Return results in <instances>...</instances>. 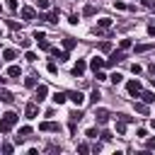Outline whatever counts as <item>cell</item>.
Segmentation results:
<instances>
[{"label":"cell","instance_id":"cell-1","mask_svg":"<svg viewBox=\"0 0 155 155\" xmlns=\"http://www.w3.org/2000/svg\"><path fill=\"white\" fill-rule=\"evenodd\" d=\"M19 121V116L15 114V111H7V114H2L0 116V133H10L12 131V126Z\"/></svg>","mask_w":155,"mask_h":155},{"label":"cell","instance_id":"cell-2","mask_svg":"<svg viewBox=\"0 0 155 155\" xmlns=\"http://www.w3.org/2000/svg\"><path fill=\"white\" fill-rule=\"evenodd\" d=\"M65 94H68V99H70L75 107H82V104H85V94H82L80 90H73V92H65Z\"/></svg>","mask_w":155,"mask_h":155},{"label":"cell","instance_id":"cell-3","mask_svg":"<svg viewBox=\"0 0 155 155\" xmlns=\"http://www.w3.org/2000/svg\"><path fill=\"white\" fill-rule=\"evenodd\" d=\"M24 114H27V119H36L39 116V102H29L24 107Z\"/></svg>","mask_w":155,"mask_h":155},{"label":"cell","instance_id":"cell-4","mask_svg":"<svg viewBox=\"0 0 155 155\" xmlns=\"http://www.w3.org/2000/svg\"><path fill=\"white\" fill-rule=\"evenodd\" d=\"M94 121H97L99 126H104V124L109 121V111H107V109H102V107H99V109H94Z\"/></svg>","mask_w":155,"mask_h":155},{"label":"cell","instance_id":"cell-5","mask_svg":"<svg viewBox=\"0 0 155 155\" xmlns=\"http://www.w3.org/2000/svg\"><path fill=\"white\" fill-rule=\"evenodd\" d=\"M124 58H126V56H124V51H121V48H119V51H114V53H111V56H109V61H107V65H109V68H111V65H116V63H121V61H124Z\"/></svg>","mask_w":155,"mask_h":155},{"label":"cell","instance_id":"cell-6","mask_svg":"<svg viewBox=\"0 0 155 155\" xmlns=\"http://www.w3.org/2000/svg\"><path fill=\"white\" fill-rule=\"evenodd\" d=\"M48 94V87L46 85H36V92H34V102H44Z\"/></svg>","mask_w":155,"mask_h":155},{"label":"cell","instance_id":"cell-7","mask_svg":"<svg viewBox=\"0 0 155 155\" xmlns=\"http://www.w3.org/2000/svg\"><path fill=\"white\" fill-rule=\"evenodd\" d=\"M85 70H87V63H85L82 58H78V63L73 65V75H75V78H80V75H82Z\"/></svg>","mask_w":155,"mask_h":155},{"label":"cell","instance_id":"cell-8","mask_svg":"<svg viewBox=\"0 0 155 155\" xmlns=\"http://www.w3.org/2000/svg\"><path fill=\"white\" fill-rule=\"evenodd\" d=\"M126 90H128V94H140L143 87H140L138 80H128V82H126Z\"/></svg>","mask_w":155,"mask_h":155},{"label":"cell","instance_id":"cell-9","mask_svg":"<svg viewBox=\"0 0 155 155\" xmlns=\"http://www.w3.org/2000/svg\"><path fill=\"white\" fill-rule=\"evenodd\" d=\"M39 19H46V22L56 24V22H58V10H51V12H46V15H39Z\"/></svg>","mask_w":155,"mask_h":155},{"label":"cell","instance_id":"cell-10","mask_svg":"<svg viewBox=\"0 0 155 155\" xmlns=\"http://www.w3.org/2000/svg\"><path fill=\"white\" fill-rule=\"evenodd\" d=\"M104 65H107V61H104V58H97V56H94V58L90 61V68H92L94 73H97V70H102Z\"/></svg>","mask_w":155,"mask_h":155},{"label":"cell","instance_id":"cell-11","mask_svg":"<svg viewBox=\"0 0 155 155\" xmlns=\"http://www.w3.org/2000/svg\"><path fill=\"white\" fill-rule=\"evenodd\" d=\"M39 128L41 131H61V126L56 121H44V124H39Z\"/></svg>","mask_w":155,"mask_h":155},{"label":"cell","instance_id":"cell-12","mask_svg":"<svg viewBox=\"0 0 155 155\" xmlns=\"http://www.w3.org/2000/svg\"><path fill=\"white\" fill-rule=\"evenodd\" d=\"M22 17H24L27 22H31V19H36V12H34V7H22Z\"/></svg>","mask_w":155,"mask_h":155},{"label":"cell","instance_id":"cell-13","mask_svg":"<svg viewBox=\"0 0 155 155\" xmlns=\"http://www.w3.org/2000/svg\"><path fill=\"white\" fill-rule=\"evenodd\" d=\"M7 75H10V78H15V80H19L22 68H19V65H10V68H7Z\"/></svg>","mask_w":155,"mask_h":155},{"label":"cell","instance_id":"cell-14","mask_svg":"<svg viewBox=\"0 0 155 155\" xmlns=\"http://www.w3.org/2000/svg\"><path fill=\"white\" fill-rule=\"evenodd\" d=\"M0 102H5V104H12V102H15L12 92H7V90H0Z\"/></svg>","mask_w":155,"mask_h":155},{"label":"cell","instance_id":"cell-15","mask_svg":"<svg viewBox=\"0 0 155 155\" xmlns=\"http://www.w3.org/2000/svg\"><path fill=\"white\" fill-rule=\"evenodd\" d=\"M51 53H53V58H56V61H68V51H58V48H51Z\"/></svg>","mask_w":155,"mask_h":155},{"label":"cell","instance_id":"cell-16","mask_svg":"<svg viewBox=\"0 0 155 155\" xmlns=\"http://www.w3.org/2000/svg\"><path fill=\"white\" fill-rule=\"evenodd\" d=\"M138 97H140V99H143L145 104H150V102H155V92H143V90H140V94H138Z\"/></svg>","mask_w":155,"mask_h":155},{"label":"cell","instance_id":"cell-17","mask_svg":"<svg viewBox=\"0 0 155 155\" xmlns=\"http://www.w3.org/2000/svg\"><path fill=\"white\" fill-rule=\"evenodd\" d=\"M29 133H31V128H29V126H22V128H19V136H15V140L22 143V138H27Z\"/></svg>","mask_w":155,"mask_h":155},{"label":"cell","instance_id":"cell-18","mask_svg":"<svg viewBox=\"0 0 155 155\" xmlns=\"http://www.w3.org/2000/svg\"><path fill=\"white\" fill-rule=\"evenodd\" d=\"M51 99H53L56 104H63V102L68 99V94H65V92H53V97H51Z\"/></svg>","mask_w":155,"mask_h":155},{"label":"cell","instance_id":"cell-19","mask_svg":"<svg viewBox=\"0 0 155 155\" xmlns=\"http://www.w3.org/2000/svg\"><path fill=\"white\" fill-rule=\"evenodd\" d=\"M2 56H5V61H15V58H17V51H15V48H5Z\"/></svg>","mask_w":155,"mask_h":155},{"label":"cell","instance_id":"cell-20","mask_svg":"<svg viewBox=\"0 0 155 155\" xmlns=\"http://www.w3.org/2000/svg\"><path fill=\"white\" fill-rule=\"evenodd\" d=\"M109 27H111V19H107V17L97 19V29H109Z\"/></svg>","mask_w":155,"mask_h":155},{"label":"cell","instance_id":"cell-21","mask_svg":"<svg viewBox=\"0 0 155 155\" xmlns=\"http://www.w3.org/2000/svg\"><path fill=\"white\" fill-rule=\"evenodd\" d=\"M75 44H78V41H75V39H70V36H68V39H63V48H65V51L75 48Z\"/></svg>","mask_w":155,"mask_h":155},{"label":"cell","instance_id":"cell-22","mask_svg":"<svg viewBox=\"0 0 155 155\" xmlns=\"http://www.w3.org/2000/svg\"><path fill=\"white\" fill-rule=\"evenodd\" d=\"M153 48V44H138L136 46V53H145V51H150Z\"/></svg>","mask_w":155,"mask_h":155},{"label":"cell","instance_id":"cell-23","mask_svg":"<svg viewBox=\"0 0 155 155\" xmlns=\"http://www.w3.org/2000/svg\"><path fill=\"white\" fill-rule=\"evenodd\" d=\"M24 85L27 87H36V75H27L24 78Z\"/></svg>","mask_w":155,"mask_h":155},{"label":"cell","instance_id":"cell-24","mask_svg":"<svg viewBox=\"0 0 155 155\" xmlns=\"http://www.w3.org/2000/svg\"><path fill=\"white\" fill-rule=\"evenodd\" d=\"M136 111L138 114H148V104L145 102H136Z\"/></svg>","mask_w":155,"mask_h":155},{"label":"cell","instance_id":"cell-25","mask_svg":"<svg viewBox=\"0 0 155 155\" xmlns=\"http://www.w3.org/2000/svg\"><path fill=\"white\" fill-rule=\"evenodd\" d=\"M116 133H119V136H124V133H126V121H121V119L116 121Z\"/></svg>","mask_w":155,"mask_h":155},{"label":"cell","instance_id":"cell-26","mask_svg":"<svg viewBox=\"0 0 155 155\" xmlns=\"http://www.w3.org/2000/svg\"><path fill=\"white\" fill-rule=\"evenodd\" d=\"M94 12H97V10H94V5H85V10H82V15H85V17H92Z\"/></svg>","mask_w":155,"mask_h":155},{"label":"cell","instance_id":"cell-27","mask_svg":"<svg viewBox=\"0 0 155 155\" xmlns=\"http://www.w3.org/2000/svg\"><path fill=\"white\" fill-rule=\"evenodd\" d=\"M36 44H39L41 48H46V51L51 48V44H48V39H46V36H41V39H36Z\"/></svg>","mask_w":155,"mask_h":155},{"label":"cell","instance_id":"cell-28","mask_svg":"<svg viewBox=\"0 0 155 155\" xmlns=\"http://www.w3.org/2000/svg\"><path fill=\"white\" fill-rule=\"evenodd\" d=\"M119 48H121V51H128V48H131V39H121V41H119Z\"/></svg>","mask_w":155,"mask_h":155},{"label":"cell","instance_id":"cell-29","mask_svg":"<svg viewBox=\"0 0 155 155\" xmlns=\"http://www.w3.org/2000/svg\"><path fill=\"white\" fill-rule=\"evenodd\" d=\"M109 80H111L114 85H119V82L124 80V75H121V73H111V75H109Z\"/></svg>","mask_w":155,"mask_h":155},{"label":"cell","instance_id":"cell-30","mask_svg":"<svg viewBox=\"0 0 155 155\" xmlns=\"http://www.w3.org/2000/svg\"><path fill=\"white\" fill-rule=\"evenodd\" d=\"M99 51H102V53H109V51H111V44H109V41H102V44H99Z\"/></svg>","mask_w":155,"mask_h":155},{"label":"cell","instance_id":"cell-31","mask_svg":"<svg viewBox=\"0 0 155 155\" xmlns=\"http://www.w3.org/2000/svg\"><path fill=\"white\" fill-rule=\"evenodd\" d=\"M99 97H102V92L94 87V90H92V94H90V102H94V104H97V99H99Z\"/></svg>","mask_w":155,"mask_h":155},{"label":"cell","instance_id":"cell-32","mask_svg":"<svg viewBox=\"0 0 155 155\" xmlns=\"http://www.w3.org/2000/svg\"><path fill=\"white\" fill-rule=\"evenodd\" d=\"M24 58H27L29 63H34V61H36V53H34V51H27V53H24Z\"/></svg>","mask_w":155,"mask_h":155},{"label":"cell","instance_id":"cell-33","mask_svg":"<svg viewBox=\"0 0 155 155\" xmlns=\"http://www.w3.org/2000/svg\"><path fill=\"white\" fill-rule=\"evenodd\" d=\"M7 10L10 12H17V0H7Z\"/></svg>","mask_w":155,"mask_h":155},{"label":"cell","instance_id":"cell-34","mask_svg":"<svg viewBox=\"0 0 155 155\" xmlns=\"http://www.w3.org/2000/svg\"><path fill=\"white\" fill-rule=\"evenodd\" d=\"M145 150H155V138H148L145 140Z\"/></svg>","mask_w":155,"mask_h":155},{"label":"cell","instance_id":"cell-35","mask_svg":"<svg viewBox=\"0 0 155 155\" xmlns=\"http://www.w3.org/2000/svg\"><path fill=\"white\" fill-rule=\"evenodd\" d=\"M19 46H22V48H29V46H31V39H19Z\"/></svg>","mask_w":155,"mask_h":155},{"label":"cell","instance_id":"cell-36","mask_svg":"<svg viewBox=\"0 0 155 155\" xmlns=\"http://www.w3.org/2000/svg\"><path fill=\"white\" fill-rule=\"evenodd\" d=\"M80 119H82V114H80V111H73V114H70V121H73V124H75V121H80Z\"/></svg>","mask_w":155,"mask_h":155},{"label":"cell","instance_id":"cell-37","mask_svg":"<svg viewBox=\"0 0 155 155\" xmlns=\"http://www.w3.org/2000/svg\"><path fill=\"white\" fill-rule=\"evenodd\" d=\"M116 119H121V121H126V124L133 121V116H126V114H116Z\"/></svg>","mask_w":155,"mask_h":155},{"label":"cell","instance_id":"cell-38","mask_svg":"<svg viewBox=\"0 0 155 155\" xmlns=\"http://www.w3.org/2000/svg\"><path fill=\"white\" fill-rule=\"evenodd\" d=\"M0 150H2V153H12L15 148H12V143H2V148H0Z\"/></svg>","mask_w":155,"mask_h":155},{"label":"cell","instance_id":"cell-39","mask_svg":"<svg viewBox=\"0 0 155 155\" xmlns=\"http://www.w3.org/2000/svg\"><path fill=\"white\" fill-rule=\"evenodd\" d=\"M36 5H39V10H46L48 7V0H36Z\"/></svg>","mask_w":155,"mask_h":155},{"label":"cell","instance_id":"cell-40","mask_svg":"<svg viewBox=\"0 0 155 155\" xmlns=\"http://www.w3.org/2000/svg\"><path fill=\"white\" fill-rule=\"evenodd\" d=\"M114 7H116V10H126V5H124L121 0H114Z\"/></svg>","mask_w":155,"mask_h":155},{"label":"cell","instance_id":"cell-41","mask_svg":"<svg viewBox=\"0 0 155 155\" xmlns=\"http://www.w3.org/2000/svg\"><path fill=\"white\" fill-rule=\"evenodd\" d=\"M68 22H70V24H78V22H80V17H78V15H70V17H68Z\"/></svg>","mask_w":155,"mask_h":155},{"label":"cell","instance_id":"cell-42","mask_svg":"<svg viewBox=\"0 0 155 155\" xmlns=\"http://www.w3.org/2000/svg\"><path fill=\"white\" fill-rule=\"evenodd\" d=\"M97 136H99L97 128H90V131H87V138H97Z\"/></svg>","mask_w":155,"mask_h":155},{"label":"cell","instance_id":"cell-43","mask_svg":"<svg viewBox=\"0 0 155 155\" xmlns=\"http://www.w3.org/2000/svg\"><path fill=\"white\" fill-rule=\"evenodd\" d=\"M99 136H102V140H111V133H109V131H102Z\"/></svg>","mask_w":155,"mask_h":155},{"label":"cell","instance_id":"cell-44","mask_svg":"<svg viewBox=\"0 0 155 155\" xmlns=\"http://www.w3.org/2000/svg\"><path fill=\"white\" fill-rule=\"evenodd\" d=\"M7 27H10V29H19V24H17L15 19H10V22H7Z\"/></svg>","mask_w":155,"mask_h":155},{"label":"cell","instance_id":"cell-45","mask_svg":"<svg viewBox=\"0 0 155 155\" xmlns=\"http://www.w3.org/2000/svg\"><path fill=\"white\" fill-rule=\"evenodd\" d=\"M131 70H133V73H136V75H138V73H140V70H143V68H140V65H138V63H133V65H131Z\"/></svg>","mask_w":155,"mask_h":155},{"label":"cell","instance_id":"cell-46","mask_svg":"<svg viewBox=\"0 0 155 155\" xmlns=\"http://www.w3.org/2000/svg\"><path fill=\"white\" fill-rule=\"evenodd\" d=\"M94 78H97V80H107V75H104L102 70H97V73H94Z\"/></svg>","mask_w":155,"mask_h":155},{"label":"cell","instance_id":"cell-47","mask_svg":"<svg viewBox=\"0 0 155 155\" xmlns=\"http://www.w3.org/2000/svg\"><path fill=\"white\" fill-rule=\"evenodd\" d=\"M148 34H150V36H155V24H150V27H148Z\"/></svg>","mask_w":155,"mask_h":155},{"label":"cell","instance_id":"cell-48","mask_svg":"<svg viewBox=\"0 0 155 155\" xmlns=\"http://www.w3.org/2000/svg\"><path fill=\"white\" fill-rule=\"evenodd\" d=\"M5 80H7V78H0V85H5Z\"/></svg>","mask_w":155,"mask_h":155},{"label":"cell","instance_id":"cell-49","mask_svg":"<svg viewBox=\"0 0 155 155\" xmlns=\"http://www.w3.org/2000/svg\"><path fill=\"white\" fill-rule=\"evenodd\" d=\"M150 126H153V128H155V119H153V121H150Z\"/></svg>","mask_w":155,"mask_h":155},{"label":"cell","instance_id":"cell-50","mask_svg":"<svg viewBox=\"0 0 155 155\" xmlns=\"http://www.w3.org/2000/svg\"><path fill=\"white\" fill-rule=\"evenodd\" d=\"M0 10H2V7H0Z\"/></svg>","mask_w":155,"mask_h":155}]
</instances>
